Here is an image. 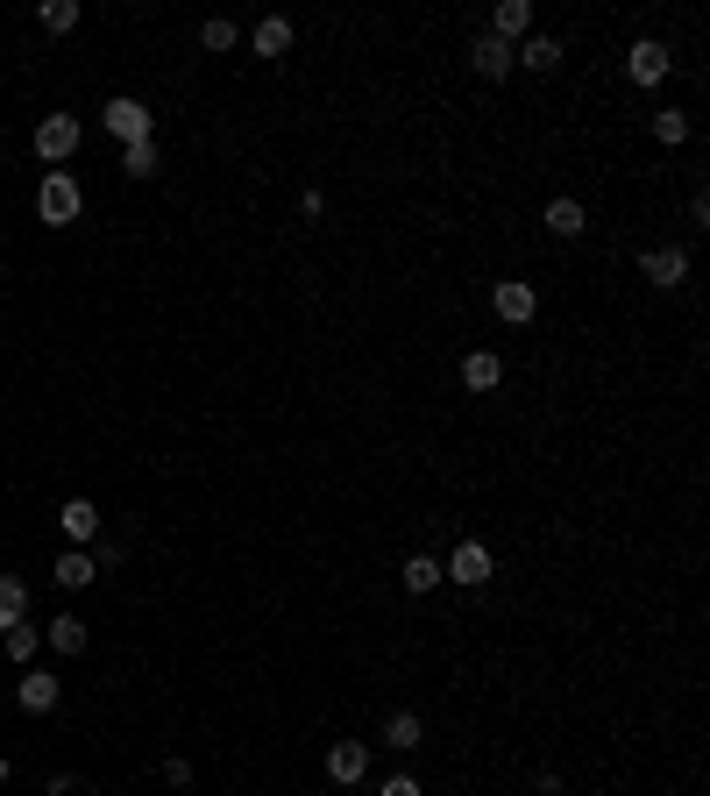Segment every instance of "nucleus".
<instances>
[{
	"label": "nucleus",
	"instance_id": "obj_1",
	"mask_svg": "<svg viewBox=\"0 0 710 796\" xmlns=\"http://www.w3.org/2000/svg\"><path fill=\"white\" fill-rule=\"evenodd\" d=\"M79 206H86L79 178H71V171H43V186H36V214H43V228H71V221H79Z\"/></svg>",
	"mask_w": 710,
	"mask_h": 796
},
{
	"label": "nucleus",
	"instance_id": "obj_2",
	"mask_svg": "<svg viewBox=\"0 0 710 796\" xmlns=\"http://www.w3.org/2000/svg\"><path fill=\"white\" fill-rule=\"evenodd\" d=\"M79 143H86L79 114H43V122H36V157L43 164H71V157H79Z\"/></svg>",
	"mask_w": 710,
	"mask_h": 796
},
{
	"label": "nucleus",
	"instance_id": "obj_3",
	"mask_svg": "<svg viewBox=\"0 0 710 796\" xmlns=\"http://www.w3.org/2000/svg\"><path fill=\"white\" fill-rule=\"evenodd\" d=\"M441 576H448V583H462V591H483V583L497 576V554L483 548V540H455V554L441 562Z\"/></svg>",
	"mask_w": 710,
	"mask_h": 796
},
{
	"label": "nucleus",
	"instance_id": "obj_4",
	"mask_svg": "<svg viewBox=\"0 0 710 796\" xmlns=\"http://www.w3.org/2000/svg\"><path fill=\"white\" fill-rule=\"evenodd\" d=\"M100 128L121 135V149H128V143H149V135H157V114H149L143 100L121 93V100H108V108H100Z\"/></svg>",
	"mask_w": 710,
	"mask_h": 796
},
{
	"label": "nucleus",
	"instance_id": "obj_5",
	"mask_svg": "<svg viewBox=\"0 0 710 796\" xmlns=\"http://www.w3.org/2000/svg\"><path fill=\"white\" fill-rule=\"evenodd\" d=\"M668 71H675V57H668V43H661V36H640L626 51V79L632 86H668Z\"/></svg>",
	"mask_w": 710,
	"mask_h": 796
},
{
	"label": "nucleus",
	"instance_id": "obj_6",
	"mask_svg": "<svg viewBox=\"0 0 710 796\" xmlns=\"http://www.w3.org/2000/svg\"><path fill=\"white\" fill-rule=\"evenodd\" d=\"M491 306H497V321H505V327H526L540 313V292L526 278H497L491 284Z\"/></svg>",
	"mask_w": 710,
	"mask_h": 796
},
{
	"label": "nucleus",
	"instance_id": "obj_7",
	"mask_svg": "<svg viewBox=\"0 0 710 796\" xmlns=\"http://www.w3.org/2000/svg\"><path fill=\"white\" fill-rule=\"evenodd\" d=\"M370 775V740H327V783H362Z\"/></svg>",
	"mask_w": 710,
	"mask_h": 796
},
{
	"label": "nucleus",
	"instance_id": "obj_8",
	"mask_svg": "<svg viewBox=\"0 0 710 796\" xmlns=\"http://www.w3.org/2000/svg\"><path fill=\"white\" fill-rule=\"evenodd\" d=\"M57 697H65V683H57L50 669H29L22 683H14V704H22L29 718H43V711H57Z\"/></svg>",
	"mask_w": 710,
	"mask_h": 796
},
{
	"label": "nucleus",
	"instance_id": "obj_9",
	"mask_svg": "<svg viewBox=\"0 0 710 796\" xmlns=\"http://www.w3.org/2000/svg\"><path fill=\"white\" fill-rule=\"evenodd\" d=\"M497 384H505V356H497V349H470V356H462V392H497Z\"/></svg>",
	"mask_w": 710,
	"mask_h": 796
},
{
	"label": "nucleus",
	"instance_id": "obj_10",
	"mask_svg": "<svg viewBox=\"0 0 710 796\" xmlns=\"http://www.w3.org/2000/svg\"><path fill=\"white\" fill-rule=\"evenodd\" d=\"M57 527H65V540H71V548H93V540H100V505H93V498H65Z\"/></svg>",
	"mask_w": 710,
	"mask_h": 796
},
{
	"label": "nucleus",
	"instance_id": "obj_11",
	"mask_svg": "<svg viewBox=\"0 0 710 796\" xmlns=\"http://www.w3.org/2000/svg\"><path fill=\"white\" fill-rule=\"evenodd\" d=\"M470 71H476V79H511V43H497L491 29H483L476 51H470Z\"/></svg>",
	"mask_w": 710,
	"mask_h": 796
},
{
	"label": "nucleus",
	"instance_id": "obj_12",
	"mask_svg": "<svg viewBox=\"0 0 710 796\" xmlns=\"http://www.w3.org/2000/svg\"><path fill=\"white\" fill-rule=\"evenodd\" d=\"M491 36H497V43H526V36H533V8H526V0H497Z\"/></svg>",
	"mask_w": 710,
	"mask_h": 796
},
{
	"label": "nucleus",
	"instance_id": "obj_13",
	"mask_svg": "<svg viewBox=\"0 0 710 796\" xmlns=\"http://www.w3.org/2000/svg\"><path fill=\"white\" fill-rule=\"evenodd\" d=\"M93 576H100V562L86 548H71V554H57V562H50V583H57V591H86Z\"/></svg>",
	"mask_w": 710,
	"mask_h": 796
},
{
	"label": "nucleus",
	"instance_id": "obj_14",
	"mask_svg": "<svg viewBox=\"0 0 710 796\" xmlns=\"http://www.w3.org/2000/svg\"><path fill=\"white\" fill-rule=\"evenodd\" d=\"M43 640H50L57 654H86V648H93V634H86V619H79V612H57V619L43 626Z\"/></svg>",
	"mask_w": 710,
	"mask_h": 796
},
{
	"label": "nucleus",
	"instance_id": "obj_15",
	"mask_svg": "<svg viewBox=\"0 0 710 796\" xmlns=\"http://www.w3.org/2000/svg\"><path fill=\"white\" fill-rule=\"evenodd\" d=\"M640 270H646V284H661V292H668V284L689 278V257H683V249H646Z\"/></svg>",
	"mask_w": 710,
	"mask_h": 796
},
{
	"label": "nucleus",
	"instance_id": "obj_16",
	"mask_svg": "<svg viewBox=\"0 0 710 796\" xmlns=\"http://www.w3.org/2000/svg\"><path fill=\"white\" fill-rule=\"evenodd\" d=\"M398 583H405L413 597L441 591V554H405V562H398Z\"/></svg>",
	"mask_w": 710,
	"mask_h": 796
},
{
	"label": "nucleus",
	"instance_id": "obj_17",
	"mask_svg": "<svg viewBox=\"0 0 710 796\" xmlns=\"http://www.w3.org/2000/svg\"><path fill=\"white\" fill-rule=\"evenodd\" d=\"M249 51L256 57H284L292 51V22H284V14H263V22L249 29Z\"/></svg>",
	"mask_w": 710,
	"mask_h": 796
},
{
	"label": "nucleus",
	"instance_id": "obj_18",
	"mask_svg": "<svg viewBox=\"0 0 710 796\" xmlns=\"http://www.w3.org/2000/svg\"><path fill=\"white\" fill-rule=\"evenodd\" d=\"M540 221H548V228L562 235V243H576V235H583V221H590V214H583V200H568V192H554V200H548V214H540Z\"/></svg>",
	"mask_w": 710,
	"mask_h": 796
},
{
	"label": "nucleus",
	"instance_id": "obj_19",
	"mask_svg": "<svg viewBox=\"0 0 710 796\" xmlns=\"http://www.w3.org/2000/svg\"><path fill=\"white\" fill-rule=\"evenodd\" d=\"M0 648H8V662H36V648H43V626H36V619H22V626H0Z\"/></svg>",
	"mask_w": 710,
	"mask_h": 796
},
{
	"label": "nucleus",
	"instance_id": "obj_20",
	"mask_svg": "<svg viewBox=\"0 0 710 796\" xmlns=\"http://www.w3.org/2000/svg\"><path fill=\"white\" fill-rule=\"evenodd\" d=\"M511 65H526V71H554V65H562V43H554V36H526L519 51H511Z\"/></svg>",
	"mask_w": 710,
	"mask_h": 796
},
{
	"label": "nucleus",
	"instance_id": "obj_21",
	"mask_svg": "<svg viewBox=\"0 0 710 796\" xmlns=\"http://www.w3.org/2000/svg\"><path fill=\"white\" fill-rule=\"evenodd\" d=\"M419 732H427V726H419V711H391L384 718V747H398V754H413Z\"/></svg>",
	"mask_w": 710,
	"mask_h": 796
},
{
	"label": "nucleus",
	"instance_id": "obj_22",
	"mask_svg": "<svg viewBox=\"0 0 710 796\" xmlns=\"http://www.w3.org/2000/svg\"><path fill=\"white\" fill-rule=\"evenodd\" d=\"M22 619H29V583L0 576V626H22Z\"/></svg>",
	"mask_w": 710,
	"mask_h": 796
},
{
	"label": "nucleus",
	"instance_id": "obj_23",
	"mask_svg": "<svg viewBox=\"0 0 710 796\" xmlns=\"http://www.w3.org/2000/svg\"><path fill=\"white\" fill-rule=\"evenodd\" d=\"M36 22L50 29V36H71V29H79V0H43Z\"/></svg>",
	"mask_w": 710,
	"mask_h": 796
},
{
	"label": "nucleus",
	"instance_id": "obj_24",
	"mask_svg": "<svg viewBox=\"0 0 710 796\" xmlns=\"http://www.w3.org/2000/svg\"><path fill=\"white\" fill-rule=\"evenodd\" d=\"M646 128H654V143H661V149L689 143V114H675V108H661V114H654V122H646Z\"/></svg>",
	"mask_w": 710,
	"mask_h": 796
},
{
	"label": "nucleus",
	"instance_id": "obj_25",
	"mask_svg": "<svg viewBox=\"0 0 710 796\" xmlns=\"http://www.w3.org/2000/svg\"><path fill=\"white\" fill-rule=\"evenodd\" d=\"M121 171H128V178H149V171H157V135H149V143H128V149H121Z\"/></svg>",
	"mask_w": 710,
	"mask_h": 796
},
{
	"label": "nucleus",
	"instance_id": "obj_26",
	"mask_svg": "<svg viewBox=\"0 0 710 796\" xmlns=\"http://www.w3.org/2000/svg\"><path fill=\"white\" fill-rule=\"evenodd\" d=\"M200 43H206V51H235L241 29H235V22H200Z\"/></svg>",
	"mask_w": 710,
	"mask_h": 796
},
{
	"label": "nucleus",
	"instance_id": "obj_27",
	"mask_svg": "<svg viewBox=\"0 0 710 796\" xmlns=\"http://www.w3.org/2000/svg\"><path fill=\"white\" fill-rule=\"evenodd\" d=\"M376 796H427V789H419V783H413V775H391V783H384V789H376Z\"/></svg>",
	"mask_w": 710,
	"mask_h": 796
},
{
	"label": "nucleus",
	"instance_id": "obj_28",
	"mask_svg": "<svg viewBox=\"0 0 710 796\" xmlns=\"http://www.w3.org/2000/svg\"><path fill=\"white\" fill-rule=\"evenodd\" d=\"M540 796H568V789H562V783H554V775H548V783H540Z\"/></svg>",
	"mask_w": 710,
	"mask_h": 796
},
{
	"label": "nucleus",
	"instance_id": "obj_29",
	"mask_svg": "<svg viewBox=\"0 0 710 796\" xmlns=\"http://www.w3.org/2000/svg\"><path fill=\"white\" fill-rule=\"evenodd\" d=\"M0 783H8V754H0Z\"/></svg>",
	"mask_w": 710,
	"mask_h": 796
}]
</instances>
